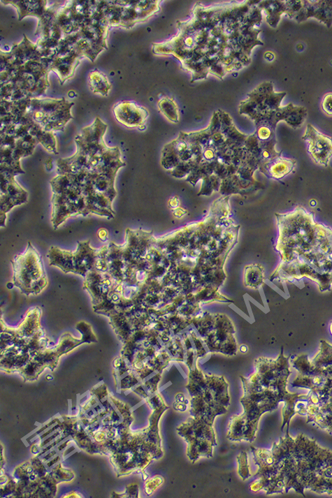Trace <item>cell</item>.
<instances>
[{"label": "cell", "instance_id": "cell-1", "mask_svg": "<svg viewBox=\"0 0 332 498\" xmlns=\"http://www.w3.org/2000/svg\"><path fill=\"white\" fill-rule=\"evenodd\" d=\"M247 3L196 4L189 20L178 22L176 36L153 44L154 53L175 57L192 73V81L208 73L222 78L240 69L250 63L252 47L262 44L256 28L261 20V8Z\"/></svg>", "mask_w": 332, "mask_h": 498}, {"label": "cell", "instance_id": "cell-2", "mask_svg": "<svg viewBox=\"0 0 332 498\" xmlns=\"http://www.w3.org/2000/svg\"><path fill=\"white\" fill-rule=\"evenodd\" d=\"M258 470L250 489L266 495L287 493L293 489L305 496L304 490L332 494V451L319 446L302 433L286 435L270 449L251 446Z\"/></svg>", "mask_w": 332, "mask_h": 498}, {"label": "cell", "instance_id": "cell-3", "mask_svg": "<svg viewBox=\"0 0 332 498\" xmlns=\"http://www.w3.org/2000/svg\"><path fill=\"white\" fill-rule=\"evenodd\" d=\"M253 138L240 133L230 116L218 110L206 129L181 132L175 140L166 144L162 150L161 164L173 175L178 171L176 177H180L183 171H190L187 180L191 183L199 172L198 180L207 177L208 182L212 177L210 192L219 191L220 179L222 184L227 177L237 179L231 170L236 174L235 170L238 171L231 165L240 163V161L232 156L250 151L247 147Z\"/></svg>", "mask_w": 332, "mask_h": 498}, {"label": "cell", "instance_id": "cell-4", "mask_svg": "<svg viewBox=\"0 0 332 498\" xmlns=\"http://www.w3.org/2000/svg\"><path fill=\"white\" fill-rule=\"evenodd\" d=\"M256 372L249 378L242 377L243 395L240 399L243 413L233 416L229 424L227 439L230 441L252 442L256 437L259 420L266 412L276 409L280 402L282 409V430L291 417L298 413L308 400V394L290 393L287 390L290 374L288 358L282 350L277 360L259 358L256 360Z\"/></svg>", "mask_w": 332, "mask_h": 498}, {"label": "cell", "instance_id": "cell-5", "mask_svg": "<svg viewBox=\"0 0 332 498\" xmlns=\"http://www.w3.org/2000/svg\"><path fill=\"white\" fill-rule=\"evenodd\" d=\"M107 125L99 117L82 129L75 141L78 151L73 156L57 161L59 174L89 173L115 178L117 170L125 166L120 159L118 147H108L103 141Z\"/></svg>", "mask_w": 332, "mask_h": 498}, {"label": "cell", "instance_id": "cell-6", "mask_svg": "<svg viewBox=\"0 0 332 498\" xmlns=\"http://www.w3.org/2000/svg\"><path fill=\"white\" fill-rule=\"evenodd\" d=\"M190 376L186 386L190 395L192 423L206 428H213V422L218 415L225 413L229 406L228 383L224 377L203 376L196 371Z\"/></svg>", "mask_w": 332, "mask_h": 498}, {"label": "cell", "instance_id": "cell-7", "mask_svg": "<svg viewBox=\"0 0 332 498\" xmlns=\"http://www.w3.org/2000/svg\"><path fill=\"white\" fill-rule=\"evenodd\" d=\"M116 119L127 127L143 126L148 117V112L133 102L123 101L113 108Z\"/></svg>", "mask_w": 332, "mask_h": 498}, {"label": "cell", "instance_id": "cell-8", "mask_svg": "<svg viewBox=\"0 0 332 498\" xmlns=\"http://www.w3.org/2000/svg\"><path fill=\"white\" fill-rule=\"evenodd\" d=\"M307 139L308 152L315 161L326 165L332 155V140L322 135L311 125H308Z\"/></svg>", "mask_w": 332, "mask_h": 498}, {"label": "cell", "instance_id": "cell-9", "mask_svg": "<svg viewBox=\"0 0 332 498\" xmlns=\"http://www.w3.org/2000/svg\"><path fill=\"white\" fill-rule=\"evenodd\" d=\"M88 81L91 91L95 94L106 96L111 88L106 76L98 71L89 73Z\"/></svg>", "mask_w": 332, "mask_h": 498}, {"label": "cell", "instance_id": "cell-10", "mask_svg": "<svg viewBox=\"0 0 332 498\" xmlns=\"http://www.w3.org/2000/svg\"><path fill=\"white\" fill-rule=\"evenodd\" d=\"M160 110L164 115L172 122H177L178 120V110L173 101L164 98L158 102Z\"/></svg>", "mask_w": 332, "mask_h": 498}, {"label": "cell", "instance_id": "cell-11", "mask_svg": "<svg viewBox=\"0 0 332 498\" xmlns=\"http://www.w3.org/2000/svg\"><path fill=\"white\" fill-rule=\"evenodd\" d=\"M238 474L243 480L247 479L250 476L248 469L247 454L245 452H242L238 457Z\"/></svg>", "mask_w": 332, "mask_h": 498}, {"label": "cell", "instance_id": "cell-12", "mask_svg": "<svg viewBox=\"0 0 332 498\" xmlns=\"http://www.w3.org/2000/svg\"><path fill=\"white\" fill-rule=\"evenodd\" d=\"M322 107L326 114L332 116V93H329L324 96Z\"/></svg>", "mask_w": 332, "mask_h": 498}, {"label": "cell", "instance_id": "cell-13", "mask_svg": "<svg viewBox=\"0 0 332 498\" xmlns=\"http://www.w3.org/2000/svg\"><path fill=\"white\" fill-rule=\"evenodd\" d=\"M108 235V232L106 228H101L98 231V236L102 241H106L107 240Z\"/></svg>", "mask_w": 332, "mask_h": 498}, {"label": "cell", "instance_id": "cell-14", "mask_svg": "<svg viewBox=\"0 0 332 498\" xmlns=\"http://www.w3.org/2000/svg\"><path fill=\"white\" fill-rule=\"evenodd\" d=\"M330 330H331V334H332V323L331 324V326H330Z\"/></svg>", "mask_w": 332, "mask_h": 498}]
</instances>
